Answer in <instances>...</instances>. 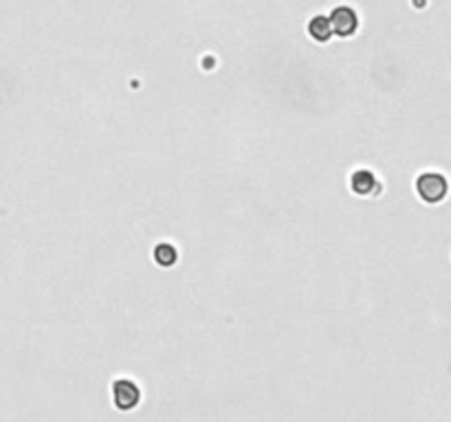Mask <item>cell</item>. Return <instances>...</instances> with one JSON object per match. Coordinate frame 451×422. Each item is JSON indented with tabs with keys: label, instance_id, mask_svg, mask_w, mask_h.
Segmentation results:
<instances>
[{
	"label": "cell",
	"instance_id": "4",
	"mask_svg": "<svg viewBox=\"0 0 451 422\" xmlns=\"http://www.w3.org/2000/svg\"><path fill=\"white\" fill-rule=\"evenodd\" d=\"M350 189L357 196H372L381 189V183L370 170H354L350 176Z\"/></svg>",
	"mask_w": 451,
	"mask_h": 422
},
{
	"label": "cell",
	"instance_id": "6",
	"mask_svg": "<svg viewBox=\"0 0 451 422\" xmlns=\"http://www.w3.org/2000/svg\"><path fill=\"white\" fill-rule=\"evenodd\" d=\"M152 256H154V262H157L161 269H170L176 264V260H179V253H176V249L168 242H161V244L154 247Z\"/></svg>",
	"mask_w": 451,
	"mask_h": 422
},
{
	"label": "cell",
	"instance_id": "3",
	"mask_svg": "<svg viewBox=\"0 0 451 422\" xmlns=\"http://www.w3.org/2000/svg\"><path fill=\"white\" fill-rule=\"evenodd\" d=\"M330 25H332V33L341 35V38H350V35L357 31L359 27V18L354 14V9L350 7H337L330 14Z\"/></svg>",
	"mask_w": 451,
	"mask_h": 422
},
{
	"label": "cell",
	"instance_id": "5",
	"mask_svg": "<svg viewBox=\"0 0 451 422\" xmlns=\"http://www.w3.org/2000/svg\"><path fill=\"white\" fill-rule=\"evenodd\" d=\"M308 33L315 42H328L332 35V25H330V18L326 16H315L311 22H308Z\"/></svg>",
	"mask_w": 451,
	"mask_h": 422
},
{
	"label": "cell",
	"instance_id": "2",
	"mask_svg": "<svg viewBox=\"0 0 451 422\" xmlns=\"http://www.w3.org/2000/svg\"><path fill=\"white\" fill-rule=\"evenodd\" d=\"M113 403L122 412H130L139 403V387L128 378H119L113 383Z\"/></svg>",
	"mask_w": 451,
	"mask_h": 422
},
{
	"label": "cell",
	"instance_id": "1",
	"mask_svg": "<svg viewBox=\"0 0 451 422\" xmlns=\"http://www.w3.org/2000/svg\"><path fill=\"white\" fill-rule=\"evenodd\" d=\"M449 183L441 172H423L416 178V194L427 204H438L447 198Z\"/></svg>",
	"mask_w": 451,
	"mask_h": 422
}]
</instances>
